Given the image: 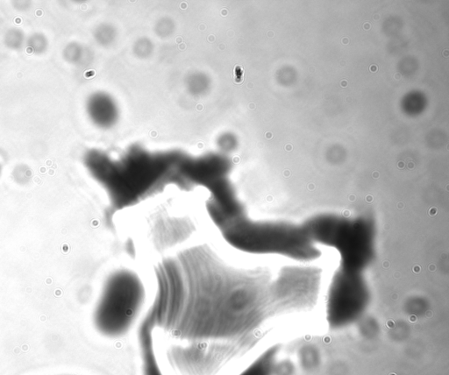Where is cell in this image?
Here are the masks:
<instances>
[{
    "mask_svg": "<svg viewBox=\"0 0 449 375\" xmlns=\"http://www.w3.org/2000/svg\"><path fill=\"white\" fill-rule=\"evenodd\" d=\"M150 308L167 336L166 356L179 375H217L256 342L262 292L207 247L161 264Z\"/></svg>",
    "mask_w": 449,
    "mask_h": 375,
    "instance_id": "1",
    "label": "cell"
},
{
    "mask_svg": "<svg viewBox=\"0 0 449 375\" xmlns=\"http://www.w3.org/2000/svg\"><path fill=\"white\" fill-rule=\"evenodd\" d=\"M213 218L228 243L243 252L283 255L299 261H311L321 255L303 225L253 221L241 207Z\"/></svg>",
    "mask_w": 449,
    "mask_h": 375,
    "instance_id": "2",
    "label": "cell"
},
{
    "mask_svg": "<svg viewBox=\"0 0 449 375\" xmlns=\"http://www.w3.org/2000/svg\"><path fill=\"white\" fill-rule=\"evenodd\" d=\"M303 225L315 244L335 248L340 268L363 273L373 261L376 226L370 218L320 214L308 218Z\"/></svg>",
    "mask_w": 449,
    "mask_h": 375,
    "instance_id": "3",
    "label": "cell"
},
{
    "mask_svg": "<svg viewBox=\"0 0 449 375\" xmlns=\"http://www.w3.org/2000/svg\"><path fill=\"white\" fill-rule=\"evenodd\" d=\"M146 290L142 281L130 270H118L105 281L93 313L98 333L118 339L129 333L142 310Z\"/></svg>",
    "mask_w": 449,
    "mask_h": 375,
    "instance_id": "4",
    "label": "cell"
},
{
    "mask_svg": "<svg viewBox=\"0 0 449 375\" xmlns=\"http://www.w3.org/2000/svg\"><path fill=\"white\" fill-rule=\"evenodd\" d=\"M369 294L363 273L339 268L332 284L329 301L331 323L344 325L354 320L365 308Z\"/></svg>",
    "mask_w": 449,
    "mask_h": 375,
    "instance_id": "5",
    "label": "cell"
},
{
    "mask_svg": "<svg viewBox=\"0 0 449 375\" xmlns=\"http://www.w3.org/2000/svg\"><path fill=\"white\" fill-rule=\"evenodd\" d=\"M25 46L30 53L34 54H43L46 53L49 46L48 39L46 35L40 32L31 34L26 39Z\"/></svg>",
    "mask_w": 449,
    "mask_h": 375,
    "instance_id": "6",
    "label": "cell"
},
{
    "mask_svg": "<svg viewBox=\"0 0 449 375\" xmlns=\"http://www.w3.org/2000/svg\"><path fill=\"white\" fill-rule=\"evenodd\" d=\"M25 39L24 31L18 27H13L6 31L4 35V44L9 49L21 50L25 45Z\"/></svg>",
    "mask_w": 449,
    "mask_h": 375,
    "instance_id": "7",
    "label": "cell"
},
{
    "mask_svg": "<svg viewBox=\"0 0 449 375\" xmlns=\"http://www.w3.org/2000/svg\"><path fill=\"white\" fill-rule=\"evenodd\" d=\"M12 175L15 183L21 185H25L28 184L32 179L33 173L27 165L20 164L13 168Z\"/></svg>",
    "mask_w": 449,
    "mask_h": 375,
    "instance_id": "8",
    "label": "cell"
},
{
    "mask_svg": "<svg viewBox=\"0 0 449 375\" xmlns=\"http://www.w3.org/2000/svg\"><path fill=\"white\" fill-rule=\"evenodd\" d=\"M63 55L68 63H75L79 56V47L75 43H71L63 49Z\"/></svg>",
    "mask_w": 449,
    "mask_h": 375,
    "instance_id": "9",
    "label": "cell"
},
{
    "mask_svg": "<svg viewBox=\"0 0 449 375\" xmlns=\"http://www.w3.org/2000/svg\"><path fill=\"white\" fill-rule=\"evenodd\" d=\"M1 175H2V165L0 164V177H1Z\"/></svg>",
    "mask_w": 449,
    "mask_h": 375,
    "instance_id": "10",
    "label": "cell"
}]
</instances>
